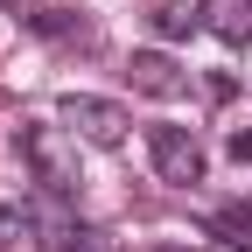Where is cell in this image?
Returning a JSON list of instances; mask_svg holds the SVG:
<instances>
[{
    "label": "cell",
    "instance_id": "9c48e42d",
    "mask_svg": "<svg viewBox=\"0 0 252 252\" xmlns=\"http://www.w3.org/2000/svg\"><path fill=\"white\" fill-rule=\"evenodd\" d=\"M0 7H14V14H28V7H21V0H0Z\"/></svg>",
    "mask_w": 252,
    "mask_h": 252
},
{
    "label": "cell",
    "instance_id": "277c9868",
    "mask_svg": "<svg viewBox=\"0 0 252 252\" xmlns=\"http://www.w3.org/2000/svg\"><path fill=\"white\" fill-rule=\"evenodd\" d=\"M126 84L147 91V98H182V91H189V70H182L175 56H161V49H133V56H126Z\"/></svg>",
    "mask_w": 252,
    "mask_h": 252
},
{
    "label": "cell",
    "instance_id": "3957f363",
    "mask_svg": "<svg viewBox=\"0 0 252 252\" xmlns=\"http://www.w3.org/2000/svg\"><path fill=\"white\" fill-rule=\"evenodd\" d=\"M63 126H70L77 140H91V147H119L126 140V105H112V98H91V91H70L63 98Z\"/></svg>",
    "mask_w": 252,
    "mask_h": 252
},
{
    "label": "cell",
    "instance_id": "5b68a950",
    "mask_svg": "<svg viewBox=\"0 0 252 252\" xmlns=\"http://www.w3.org/2000/svg\"><path fill=\"white\" fill-rule=\"evenodd\" d=\"M203 21H210V35H224L231 49L252 42V0H203Z\"/></svg>",
    "mask_w": 252,
    "mask_h": 252
},
{
    "label": "cell",
    "instance_id": "6da1fadb",
    "mask_svg": "<svg viewBox=\"0 0 252 252\" xmlns=\"http://www.w3.org/2000/svg\"><path fill=\"white\" fill-rule=\"evenodd\" d=\"M14 147H21V161L35 168V182L49 189V196H77V133L70 126H42V119H21L14 126Z\"/></svg>",
    "mask_w": 252,
    "mask_h": 252
},
{
    "label": "cell",
    "instance_id": "7a4b0ae2",
    "mask_svg": "<svg viewBox=\"0 0 252 252\" xmlns=\"http://www.w3.org/2000/svg\"><path fill=\"white\" fill-rule=\"evenodd\" d=\"M147 154H154V175L175 182V189H196L210 175V154L189 126H147Z\"/></svg>",
    "mask_w": 252,
    "mask_h": 252
},
{
    "label": "cell",
    "instance_id": "8992f818",
    "mask_svg": "<svg viewBox=\"0 0 252 252\" xmlns=\"http://www.w3.org/2000/svg\"><path fill=\"white\" fill-rule=\"evenodd\" d=\"M189 28H196V14H189V7H154V35H189Z\"/></svg>",
    "mask_w": 252,
    "mask_h": 252
},
{
    "label": "cell",
    "instance_id": "ba28073f",
    "mask_svg": "<svg viewBox=\"0 0 252 252\" xmlns=\"http://www.w3.org/2000/svg\"><path fill=\"white\" fill-rule=\"evenodd\" d=\"M224 147H231V161H238V168L252 161V133H245V126H231V140H224Z\"/></svg>",
    "mask_w": 252,
    "mask_h": 252
},
{
    "label": "cell",
    "instance_id": "52a82bcc",
    "mask_svg": "<svg viewBox=\"0 0 252 252\" xmlns=\"http://www.w3.org/2000/svg\"><path fill=\"white\" fill-rule=\"evenodd\" d=\"M217 231H238V238H252V196H245L238 210H224V217H217Z\"/></svg>",
    "mask_w": 252,
    "mask_h": 252
}]
</instances>
